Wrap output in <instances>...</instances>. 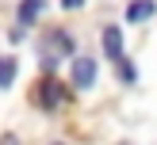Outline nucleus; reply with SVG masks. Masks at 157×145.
Returning <instances> with one entry per match:
<instances>
[{
	"label": "nucleus",
	"mask_w": 157,
	"mask_h": 145,
	"mask_svg": "<svg viewBox=\"0 0 157 145\" xmlns=\"http://www.w3.org/2000/svg\"><path fill=\"white\" fill-rule=\"evenodd\" d=\"M100 42H104V53H107L111 61H123V31L115 27V23H107V27H104Z\"/></svg>",
	"instance_id": "nucleus-3"
},
{
	"label": "nucleus",
	"mask_w": 157,
	"mask_h": 145,
	"mask_svg": "<svg viewBox=\"0 0 157 145\" xmlns=\"http://www.w3.org/2000/svg\"><path fill=\"white\" fill-rule=\"evenodd\" d=\"M119 76H123L127 84H134V80H138V69L130 65V61H119Z\"/></svg>",
	"instance_id": "nucleus-8"
},
{
	"label": "nucleus",
	"mask_w": 157,
	"mask_h": 145,
	"mask_svg": "<svg viewBox=\"0 0 157 145\" xmlns=\"http://www.w3.org/2000/svg\"><path fill=\"white\" fill-rule=\"evenodd\" d=\"M84 0H61V8H81Z\"/></svg>",
	"instance_id": "nucleus-9"
},
{
	"label": "nucleus",
	"mask_w": 157,
	"mask_h": 145,
	"mask_svg": "<svg viewBox=\"0 0 157 145\" xmlns=\"http://www.w3.org/2000/svg\"><path fill=\"white\" fill-rule=\"evenodd\" d=\"M35 99H38L42 107H58V103H61V88H58V80H54V76H46V80L38 84Z\"/></svg>",
	"instance_id": "nucleus-4"
},
{
	"label": "nucleus",
	"mask_w": 157,
	"mask_h": 145,
	"mask_svg": "<svg viewBox=\"0 0 157 145\" xmlns=\"http://www.w3.org/2000/svg\"><path fill=\"white\" fill-rule=\"evenodd\" d=\"M38 12H42V0H23V4H19V15H15L19 27H31V23L38 19Z\"/></svg>",
	"instance_id": "nucleus-6"
},
{
	"label": "nucleus",
	"mask_w": 157,
	"mask_h": 145,
	"mask_svg": "<svg viewBox=\"0 0 157 145\" xmlns=\"http://www.w3.org/2000/svg\"><path fill=\"white\" fill-rule=\"evenodd\" d=\"M153 12H157L153 0H130L127 4V23H142V19H150Z\"/></svg>",
	"instance_id": "nucleus-5"
},
{
	"label": "nucleus",
	"mask_w": 157,
	"mask_h": 145,
	"mask_svg": "<svg viewBox=\"0 0 157 145\" xmlns=\"http://www.w3.org/2000/svg\"><path fill=\"white\" fill-rule=\"evenodd\" d=\"M69 53H77L73 38H69L65 31H50V46H42V69L50 73V69L58 65V57H69Z\"/></svg>",
	"instance_id": "nucleus-1"
},
{
	"label": "nucleus",
	"mask_w": 157,
	"mask_h": 145,
	"mask_svg": "<svg viewBox=\"0 0 157 145\" xmlns=\"http://www.w3.org/2000/svg\"><path fill=\"white\" fill-rule=\"evenodd\" d=\"M15 73H19V65H15V57H8V53H0V88H12V84H15Z\"/></svg>",
	"instance_id": "nucleus-7"
},
{
	"label": "nucleus",
	"mask_w": 157,
	"mask_h": 145,
	"mask_svg": "<svg viewBox=\"0 0 157 145\" xmlns=\"http://www.w3.org/2000/svg\"><path fill=\"white\" fill-rule=\"evenodd\" d=\"M73 84L77 88H92L96 84V61L92 57H84V53L73 57Z\"/></svg>",
	"instance_id": "nucleus-2"
}]
</instances>
